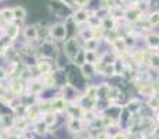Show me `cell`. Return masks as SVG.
<instances>
[{"label": "cell", "mask_w": 159, "mask_h": 139, "mask_svg": "<svg viewBox=\"0 0 159 139\" xmlns=\"http://www.w3.org/2000/svg\"><path fill=\"white\" fill-rule=\"evenodd\" d=\"M116 24H118V20L114 18L111 14L107 15V17L101 18V27L105 31H111V29H116Z\"/></svg>", "instance_id": "obj_9"}, {"label": "cell", "mask_w": 159, "mask_h": 139, "mask_svg": "<svg viewBox=\"0 0 159 139\" xmlns=\"http://www.w3.org/2000/svg\"><path fill=\"white\" fill-rule=\"evenodd\" d=\"M84 58H86V63H97V54L94 50H86L84 49Z\"/></svg>", "instance_id": "obj_19"}, {"label": "cell", "mask_w": 159, "mask_h": 139, "mask_svg": "<svg viewBox=\"0 0 159 139\" xmlns=\"http://www.w3.org/2000/svg\"><path fill=\"white\" fill-rule=\"evenodd\" d=\"M112 139H127L126 132H118L115 137H112Z\"/></svg>", "instance_id": "obj_25"}, {"label": "cell", "mask_w": 159, "mask_h": 139, "mask_svg": "<svg viewBox=\"0 0 159 139\" xmlns=\"http://www.w3.org/2000/svg\"><path fill=\"white\" fill-rule=\"evenodd\" d=\"M46 128H47V125L44 124V121L38 122V124H36V128H35V132L36 134H39V135H42V134H44L46 132Z\"/></svg>", "instance_id": "obj_23"}, {"label": "cell", "mask_w": 159, "mask_h": 139, "mask_svg": "<svg viewBox=\"0 0 159 139\" xmlns=\"http://www.w3.org/2000/svg\"><path fill=\"white\" fill-rule=\"evenodd\" d=\"M86 50H94L96 52L97 50V47H98V39H96V38H91V39H89V41H86Z\"/></svg>", "instance_id": "obj_21"}, {"label": "cell", "mask_w": 159, "mask_h": 139, "mask_svg": "<svg viewBox=\"0 0 159 139\" xmlns=\"http://www.w3.org/2000/svg\"><path fill=\"white\" fill-rule=\"evenodd\" d=\"M48 33H50L51 39H54V41H65L68 28H66L65 24H56L48 29Z\"/></svg>", "instance_id": "obj_2"}, {"label": "cell", "mask_w": 159, "mask_h": 139, "mask_svg": "<svg viewBox=\"0 0 159 139\" xmlns=\"http://www.w3.org/2000/svg\"><path fill=\"white\" fill-rule=\"evenodd\" d=\"M7 75H8V74L6 72V70L0 68V81H3V79H6V78H7Z\"/></svg>", "instance_id": "obj_26"}, {"label": "cell", "mask_w": 159, "mask_h": 139, "mask_svg": "<svg viewBox=\"0 0 159 139\" xmlns=\"http://www.w3.org/2000/svg\"><path fill=\"white\" fill-rule=\"evenodd\" d=\"M4 50H6V49L3 47V46H0V54H2V53H4Z\"/></svg>", "instance_id": "obj_28"}, {"label": "cell", "mask_w": 159, "mask_h": 139, "mask_svg": "<svg viewBox=\"0 0 159 139\" xmlns=\"http://www.w3.org/2000/svg\"><path fill=\"white\" fill-rule=\"evenodd\" d=\"M7 36L11 39V41H15V38L18 36V33H20V27L15 25V24H10V27L7 28Z\"/></svg>", "instance_id": "obj_16"}, {"label": "cell", "mask_w": 159, "mask_h": 139, "mask_svg": "<svg viewBox=\"0 0 159 139\" xmlns=\"http://www.w3.org/2000/svg\"><path fill=\"white\" fill-rule=\"evenodd\" d=\"M143 2H144V0H130V3H131L133 6H140Z\"/></svg>", "instance_id": "obj_27"}, {"label": "cell", "mask_w": 159, "mask_h": 139, "mask_svg": "<svg viewBox=\"0 0 159 139\" xmlns=\"http://www.w3.org/2000/svg\"><path fill=\"white\" fill-rule=\"evenodd\" d=\"M80 71H82V77H83V78H87V79L91 78V77L97 72V71H96V66H94V64H91V63H84L83 66L80 67Z\"/></svg>", "instance_id": "obj_11"}, {"label": "cell", "mask_w": 159, "mask_h": 139, "mask_svg": "<svg viewBox=\"0 0 159 139\" xmlns=\"http://www.w3.org/2000/svg\"><path fill=\"white\" fill-rule=\"evenodd\" d=\"M145 45L149 50H159V33L151 32L145 36Z\"/></svg>", "instance_id": "obj_4"}, {"label": "cell", "mask_w": 159, "mask_h": 139, "mask_svg": "<svg viewBox=\"0 0 159 139\" xmlns=\"http://www.w3.org/2000/svg\"><path fill=\"white\" fill-rule=\"evenodd\" d=\"M72 2H73V4H76L79 8H83L89 3V0H72Z\"/></svg>", "instance_id": "obj_24"}, {"label": "cell", "mask_w": 159, "mask_h": 139, "mask_svg": "<svg viewBox=\"0 0 159 139\" xmlns=\"http://www.w3.org/2000/svg\"><path fill=\"white\" fill-rule=\"evenodd\" d=\"M30 91H32L33 95H39L42 91H43V83L39 81H33L30 83Z\"/></svg>", "instance_id": "obj_20"}, {"label": "cell", "mask_w": 159, "mask_h": 139, "mask_svg": "<svg viewBox=\"0 0 159 139\" xmlns=\"http://www.w3.org/2000/svg\"><path fill=\"white\" fill-rule=\"evenodd\" d=\"M36 68H38V71L42 75H48V74H51L53 66L48 63V60H39L36 63Z\"/></svg>", "instance_id": "obj_10"}, {"label": "cell", "mask_w": 159, "mask_h": 139, "mask_svg": "<svg viewBox=\"0 0 159 139\" xmlns=\"http://www.w3.org/2000/svg\"><path fill=\"white\" fill-rule=\"evenodd\" d=\"M147 104H148L154 111H159V96L158 95H152V96H149Z\"/></svg>", "instance_id": "obj_17"}, {"label": "cell", "mask_w": 159, "mask_h": 139, "mask_svg": "<svg viewBox=\"0 0 159 139\" xmlns=\"http://www.w3.org/2000/svg\"><path fill=\"white\" fill-rule=\"evenodd\" d=\"M11 92H13V95H21V92H22V83L21 82H13L10 86Z\"/></svg>", "instance_id": "obj_22"}, {"label": "cell", "mask_w": 159, "mask_h": 139, "mask_svg": "<svg viewBox=\"0 0 159 139\" xmlns=\"http://www.w3.org/2000/svg\"><path fill=\"white\" fill-rule=\"evenodd\" d=\"M68 129L71 132H75V134L82 132L83 131V120L79 118V117H73V118H71L68 122Z\"/></svg>", "instance_id": "obj_7"}, {"label": "cell", "mask_w": 159, "mask_h": 139, "mask_svg": "<svg viewBox=\"0 0 159 139\" xmlns=\"http://www.w3.org/2000/svg\"><path fill=\"white\" fill-rule=\"evenodd\" d=\"M51 109L56 113H61V111H65L68 109V103H66V99L62 96H57L51 102Z\"/></svg>", "instance_id": "obj_6"}, {"label": "cell", "mask_w": 159, "mask_h": 139, "mask_svg": "<svg viewBox=\"0 0 159 139\" xmlns=\"http://www.w3.org/2000/svg\"><path fill=\"white\" fill-rule=\"evenodd\" d=\"M14 8V15H15V20L18 21H24L26 18V10L24 6H15Z\"/></svg>", "instance_id": "obj_15"}, {"label": "cell", "mask_w": 159, "mask_h": 139, "mask_svg": "<svg viewBox=\"0 0 159 139\" xmlns=\"http://www.w3.org/2000/svg\"><path fill=\"white\" fill-rule=\"evenodd\" d=\"M43 121L47 127H53L57 122V116L56 111H47V113L43 116Z\"/></svg>", "instance_id": "obj_14"}, {"label": "cell", "mask_w": 159, "mask_h": 139, "mask_svg": "<svg viewBox=\"0 0 159 139\" xmlns=\"http://www.w3.org/2000/svg\"><path fill=\"white\" fill-rule=\"evenodd\" d=\"M89 18H90V13H89L86 8H78L75 11V14H73V20H75L76 24L86 22V21H89Z\"/></svg>", "instance_id": "obj_8"}, {"label": "cell", "mask_w": 159, "mask_h": 139, "mask_svg": "<svg viewBox=\"0 0 159 139\" xmlns=\"http://www.w3.org/2000/svg\"><path fill=\"white\" fill-rule=\"evenodd\" d=\"M143 17V10L139 7V6H133L131 8L126 10V14H125V18H126L129 22H139Z\"/></svg>", "instance_id": "obj_3"}, {"label": "cell", "mask_w": 159, "mask_h": 139, "mask_svg": "<svg viewBox=\"0 0 159 139\" xmlns=\"http://www.w3.org/2000/svg\"><path fill=\"white\" fill-rule=\"evenodd\" d=\"M40 113H42V107L38 106V104H33V106L30 104L28 109H26V117H29L30 120H35Z\"/></svg>", "instance_id": "obj_13"}, {"label": "cell", "mask_w": 159, "mask_h": 139, "mask_svg": "<svg viewBox=\"0 0 159 139\" xmlns=\"http://www.w3.org/2000/svg\"><path fill=\"white\" fill-rule=\"evenodd\" d=\"M0 18H2L4 22H8L11 24L13 21H15V15H14V8H3L2 11H0Z\"/></svg>", "instance_id": "obj_12"}, {"label": "cell", "mask_w": 159, "mask_h": 139, "mask_svg": "<svg viewBox=\"0 0 159 139\" xmlns=\"http://www.w3.org/2000/svg\"><path fill=\"white\" fill-rule=\"evenodd\" d=\"M24 38L29 42H33L39 38V29L36 25H26L24 28V32H22Z\"/></svg>", "instance_id": "obj_5"}, {"label": "cell", "mask_w": 159, "mask_h": 139, "mask_svg": "<svg viewBox=\"0 0 159 139\" xmlns=\"http://www.w3.org/2000/svg\"><path fill=\"white\" fill-rule=\"evenodd\" d=\"M158 25H159V10L151 13L148 17V27L154 28V27H158Z\"/></svg>", "instance_id": "obj_18"}, {"label": "cell", "mask_w": 159, "mask_h": 139, "mask_svg": "<svg viewBox=\"0 0 159 139\" xmlns=\"http://www.w3.org/2000/svg\"><path fill=\"white\" fill-rule=\"evenodd\" d=\"M80 50H82L80 45H79V42L76 38H69L65 41V43H64V54L66 56V58H68L69 61L75 60V57L79 54Z\"/></svg>", "instance_id": "obj_1"}]
</instances>
